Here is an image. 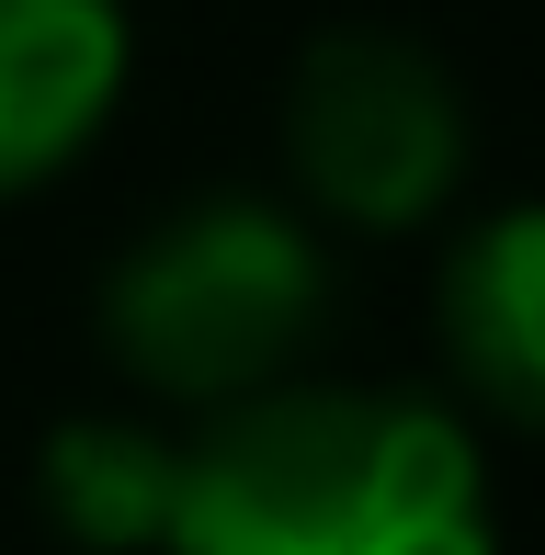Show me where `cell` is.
<instances>
[{
  "instance_id": "obj_1",
  "label": "cell",
  "mask_w": 545,
  "mask_h": 555,
  "mask_svg": "<svg viewBox=\"0 0 545 555\" xmlns=\"http://www.w3.org/2000/svg\"><path fill=\"white\" fill-rule=\"evenodd\" d=\"M160 555H500L489 465L420 397L272 386L182 453Z\"/></svg>"
},
{
  "instance_id": "obj_2",
  "label": "cell",
  "mask_w": 545,
  "mask_h": 555,
  "mask_svg": "<svg viewBox=\"0 0 545 555\" xmlns=\"http://www.w3.org/2000/svg\"><path fill=\"white\" fill-rule=\"evenodd\" d=\"M318 318H330V261L284 205H251V193L160 216L103 284V330L126 351V374L216 420L284 386Z\"/></svg>"
},
{
  "instance_id": "obj_3",
  "label": "cell",
  "mask_w": 545,
  "mask_h": 555,
  "mask_svg": "<svg viewBox=\"0 0 545 555\" xmlns=\"http://www.w3.org/2000/svg\"><path fill=\"white\" fill-rule=\"evenodd\" d=\"M284 147H295V182L318 193L330 216L353 227H409L455 193L466 170V103L409 35H318L295 57L284 91Z\"/></svg>"
},
{
  "instance_id": "obj_4",
  "label": "cell",
  "mask_w": 545,
  "mask_h": 555,
  "mask_svg": "<svg viewBox=\"0 0 545 555\" xmlns=\"http://www.w3.org/2000/svg\"><path fill=\"white\" fill-rule=\"evenodd\" d=\"M126 91V12L114 0H0V193L80 159Z\"/></svg>"
},
{
  "instance_id": "obj_5",
  "label": "cell",
  "mask_w": 545,
  "mask_h": 555,
  "mask_svg": "<svg viewBox=\"0 0 545 555\" xmlns=\"http://www.w3.org/2000/svg\"><path fill=\"white\" fill-rule=\"evenodd\" d=\"M443 351L466 363L489 409L545 431V205L489 216L443 261Z\"/></svg>"
},
{
  "instance_id": "obj_6",
  "label": "cell",
  "mask_w": 545,
  "mask_h": 555,
  "mask_svg": "<svg viewBox=\"0 0 545 555\" xmlns=\"http://www.w3.org/2000/svg\"><path fill=\"white\" fill-rule=\"evenodd\" d=\"M170 499H182V453L137 420H68L46 442V511L68 544H103V555L170 544Z\"/></svg>"
}]
</instances>
